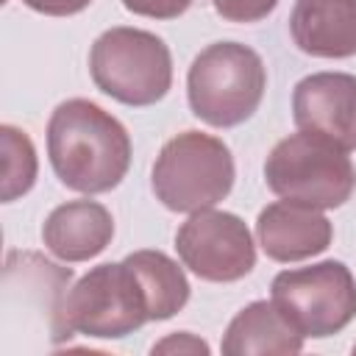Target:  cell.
I'll list each match as a JSON object with an SVG mask.
<instances>
[{
    "label": "cell",
    "mask_w": 356,
    "mask_h": 356,
    "mask_svg": "<svg viewBox=\"0 0 356 356\" xmlns=\"http://www.w3.org/2000/svg\"><path fill=\"white\" fill-rule=\"evenodd\" d=\"M47 156L67 189L100 195L125 178L131 167V136L97 103L72 97L50 114Z\"/></svg>",
    "instance_id": "1"
},
{
    "label": "cell",
    "mask_w": 356,
    "mask_h": 356,
    "mask_svg": "<svg viewBox=\"0 0 356 356\" xmlns=\"http://www.w3.org/2000/svg\"><path fill=\"white\" fill-rule=\"evenodd\" d=\"M267 70L256 50L239 42H214L200 50L186 75L192 114L214 128L245 122L261 103Z\"/></svg>",
    "instance_id": "2"
},
{
    "label": "cell",
    "mask_w": 356,
    "mask_h": 356,
    "mask_svg": "<svg viewBox=\"0 0 356 356\" xmlns=\"http://www.w3.org/2000/svg\"><path fill=\"white\" fill-rule=\"evenodd\" d=\"M264 178L278 197L312 209H337L356 189L348 150L309 131L292 134L270 150Z\"/></svg>",
    "instance_id": "3"
},
{
    "label": "cell",
    "mask_w": 356,
    "mask_h": 356,
    "mask_svg": "<svg viewBox=\"0 0 356 356\" xmlns=\"http://www.w3.org/2000/svg\"><path fill=\"white\" fill-rule=\"evenodd\" d=\"M89 72L103 95L125 106H153L170 92L172 56L156 33L120 25L95 39Z\"/></svg>",
    "instance_id": "4"
},
{
    "label": "cell",
    "mask_w": 356,
    "mask_h": 356,
    "mask_svg": "<svg viewBox=\"0 0 356 356\" xmlns=\"http://www.w3.org/2000/svg\"><path fill=\"white\" fill-rule=\"evenodd\" d=\"M234 156L211 134L184 131L172 136L153 164V192L170 211H200L228 197Z\"/></svg>",
    "instance_id": "5"
},
{
    "label": "cell",
    "mask_w": 356,
    "mask_h": 356,
    "mask_svg": "<svg viewBox=\"0 0 356 356\" xmlns=\"http://www.w3.org/2000/svg\"><path fill=\"white\" fill-rule=\"evenodd\" d=\"M67 337L83 334L97 339H120L150 320L145 286L128 259L92 267L64 300Z\"/></svg>",
    "instance_id": "6"
},
{
    "label": "cell",
    "mask_w": 356,
    "mask_h": 356,
    "mask_svg": "<svg viewBox=\"0 0 356 356\" xmlns=\"http://www.w3.org/2000/svg\"><path fill=\"white\" fill-rule=\"evenodd\" d=\"M273 303L300 337H331L356 317V281L342 261L284 270L273 278Z\"/></svg>",
    "instance_id": "7"
},
{
    "label": "cell",
    "mask_w": 356,
    "mask_h": 356,
    "mask_svg": "<svg viewBox=\"0 0 356 356\" xmlns=\"http://www.w3.org/2000/svg\"><path fill=\"white\" fill-rule=\"evenodd\" d=\"M175 250L197 278L231 284L245 278L256 264V248L248 225L231 211L200 209L178 228Z\"/></svg>",
    "instance_id": "8"
},
{
    "label": "cell",
    "mask_w": 356,
    "mask_h": 356,
    "mask_svg": "<svg viewBox=\"0 0 356 356\" xmlns=\"http://www.w3.org/2000/svg\"><path fill=\"white\" fill-rule=\"evenodd\" d=\"M72 270L47 261L33 250H11L3 270V303L6 314L22 312V323L44 328L50 342H67L64 300L70 292Z\"/></svg>",
    "instance_id": "9"
},
{
    "label": "cell",
    "mask_w": 356,
    "mask_h": 356,
    "mask_svg": "<svg viewBox=\"0 0 356 356\" xmlns=\"http://www.w3.org/2000/svg\"><path fill=\"white\" fill-rule=\"evenodd\" d=\"M295 125L300 131L331 139L334 145L356 147V75L314 72L298 81L292 95Z\"/></svg>",
    "instance_id": "10"
},
{
    "label": "cell",
    "mask_w": 356,
    "mask_h": 356,
    "mask_svg": "<svg viewBox=\"0 0 356 356\" xmlns=\"http://www.w3.org/2000/svg\"><path fill=\"white\" fill-rule=\"evenodd\" d=\"M256 236L273 261H303L331 245L334 228L328 217L320 214V209L295 200H278L261 209L256 220Z\"/></svg>",
    "instance_id": "11"
},
{
    "label": "cell",
    "mask_w": 356,
    "mask_h": 356,
    "mask_svg": "<svg viewBox=\"0 0 356 356\" xmlns=\"http://www.w3.org/2000/svg\"><path fill=\"white\" fill-rule=\"evenodd\" d=\"M289 33L298 50L309 56H356V0H295Z\"/></svg>",
    "instance_id": "12"
},
{
    "label": "cell",
    "mask_w": 356,
    "mask_h": 356,
    "mask_svg": "<svg viewBox=\"0 0 356 356\" xmlns=\"http://www.w3.org/2000/svg\"><path fill=\"white\" fill-rule=\"evenodd\" d=\"M114 236L111 211L97 200H70L56 206L44 225V248L64 261H89L108 248Z\"/></svg>",
    "instance_id": "13"
},
{
    "label": "cell",
    "mask_w": 356,
    "mask_h": 356,
    "mask_svg": "<svg viewBox=\"0 0 356 356\" xmlns=\"http://www.w3.org/2000/svg\"><path fill=\"white\" fill-rule=\"evenodd\" d=\"M303 337L289 325L275 303L253 300L231 323L222 337L225 356H250V353H298Z\"/></svg>",
    "instance_id": "14"
},
{
    "label": "cell",
    "mask_w": 356,
    "mask_h": 356,
    "mask_svg": "<svg viewBox=\"0 0 356 356\" xmlns=\"http://www.w3.org/2000/svg\"><path fill=\"white\" fill-rule=\"evenodd\" d=\"M131 267L136 270L147 303H150V320H170L178 314L189 300V281L184 270L161 250H136L125 256Z\"/></svg>",
    "instance_id": "15"
},
{
    "label": "cell",
    "mask_w": 356,
    "mask_h": 356,
    "mask_svg": "<svg viewBox=\"0 0 356 356\" xmlns=\"http://www.w3.org/2000/svg\"><path fill=\"white\" fill-rule=\"evenodd\" d=\"M3 142V203L25 195L36 181V150L25 131L14 125L0 128Z\"/></svg>",
    "instance_id": "16"
},
{
    "label": "cell",
    "mask_w": 356,
    "mask_h": 356,
    "mask_svg": "<svg viewBox=\"0 0 356 356\" xmlns=\"http://www.w3.org/2000/svg\"><path fill=\"white\" fill-rule=\"evenodd\" d=\"M211 6H214V11L222 19H231V22H259V19H264L278 6V0H211Z\"/></svg>",
    "instance_id": "17"
},
{
    "label": "cell",
    "mask_w": 356,
    "mask_h": 356,
    "mask_svg": "<svg viewBox=\"0 0 356 356\" xmlns=\"http://www.w3.org/2000/svg\"><path fill=\"white\" fill-rule=\"evenodd\" d=\"M122 6L139 17L172 19V17H181L192 6V0H122Z\"/></svg>",
    "instance_id": "18"
},
{
    "label": "cell",
    "mask_w": 356,
    "mask_h": 356,
    "mask_svg": "<svg viewBox=\"0 0 356 356\" xmlns=\"http://www.w3.org/2000/svg\"><path fill=\"white\" fill-rule=\"evenodd\" d=\"M153 353H209V345L203 339H197L195 334L178 331V334H170L167 339L156 342Z\"/></svg>",
    "instance_id": "19"
},
{
    "label": "cell",
    "mask_w": 356,
    "mask_h": 356,
    "mask_svg": "<svg viewBox=\"0 0 356 356\" xmlns=\"http://www.w3.org/2000/svg\"><path fill=\"white\" fill-rule=\"evenodd\" d=\"M22 3L39 14H47V17H70V14L83 11L92 0H22Z\"/></svg>",
    "instance_id": "20"
},
{
    "label": "cell",
    "mask_w": 356,
    "mask_h": 356,
    "mask_svg": "<svg viewBox=\"0 0 356 356\" xmlns=\"http://www.w3.org/2000/svg\"><path fill=\"white\" fill-rule=\"evenodd\" d=\"M353 353H356V345H353Z\"/></svg>",
    "instance_id": "21"
}]
</instances>
